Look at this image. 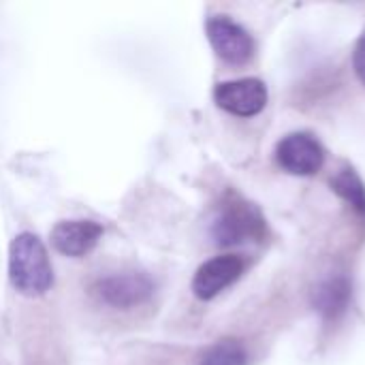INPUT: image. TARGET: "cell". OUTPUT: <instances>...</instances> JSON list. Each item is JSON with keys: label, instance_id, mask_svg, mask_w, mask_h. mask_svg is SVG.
Returning <instances> with one entry per match:
<instances>
[{"label": "cell", "instance_id": "cell-1", "mask_svg": "<svg viewBox=\"0 0 365 365\" xmlns=\"http://www.w3.org/2000/svg\"><path fill=\"white\" fill-rule=\"evenodd\" d=\"M9 280L26 297H41L53 284V267L45 244L34 233H19L9 246Z\"/></svg>", "mask_w": 365, "mask_h": 365}, {"label": "cell", "instance_id": "cell-5", "mask_svg": "<svg viewBox=\"0 0 365 365\" xmlns=\"http://www.w3.org/2000/svg\"><path fill=\"white\" fill-rule=\"evenodd\" d=\"M214 101L220 109L237 118H252L267 105V88L261 79L246 77L222 81L214 90Z\"/></svg>", "mask_w": 365, "mask_h": 365}, {"label": "cell", "instance_id": "cell-4", "mask_svg": "<svg viewBox=\"0 0 365 365\" xmlns=\"http://www.w3.org/2000/svg\"><path fill=\"white\" fill-rule=\"evenodd\" d=\"M205 32L212 49L220 60L233 66L246 64L255 53V41L244 26L227 15H214L205 24Z\"/></svg>", "mask_w": 365, "mask_h": 365}, {"label": "cell", "instance_id": "cell-12", "mask_svg": "<svg viewBox=\"0 0 365 365\" xmlns=\"http://www.w3.org/2000/svg\"><path fill=\"white\" fill-rule=\"evenodd\" d=\"M353 66L357 77L365 83V32L359 36L357 45H355V53H353Z\"/></svg>", "mask_w": 365, "mask_h": 365}, {"label": "cell", "instance_id": "cell-2", "mask_svg": "<svg viewBox=\"0 0 365 365\" xmlns=\"http://www.w3.org/2000/svg\"><path fill=\"white\" fill-rule=\"evenodd\" d=\"M265 235V218L259 207L244 197L229 192L212 222V237L218 246H240L246 242H261Z\"/></svg>", "mask_w": 365, "mask_h": 365}, {"label": "cell", "instance_id": "cell-9", "mask_svg": "<svg viewBox=\"0 0 365 365\" xmlns=\"http://www.w3.org/2000/svg\"><path fill=\"white\" fill-rule=\"evenodd\" d=\"M312 302H314L317 312L323 319L336 321L349 308V302H351V282L344 276L329 278V280H325L323 284L317 287Z\"/></svg>", "mask_w": 365, "mask_h": 365}, {"label": "cell", "instance_id": "cell-7", "mask_svg": "<svg viewBox=\"0 0 365 365\" xmlns=\"http://www.w3.org/2000/svg\"><path fill=\"white\" fill-rule=\"evenodd\" d=\"M246 269V263L237 255H220L205 261L195 278H192V293L201 302H210L218 297L227 287L237 282Z\"/></svg>", "mask_w": 365, "mask_h": 365}, {"label": "cell", "instance_id": "cell-10", "mask_svg": "<svg viewBox=\"0 0 365 365\" xmlns=\"http://www.w3.org/2000/svg\"><path fill=\"white\" fill-rule=\"evenodd\" d=\"M334 192L344 199L357 214L365 216V184L364 180L353 171V169H342L334 180H331Z\"/></svg>", "mask_w": 365, "mask_h": 365}, {"label": "cell", "instance_id": "cell-8", "mask_svg": "<svg viewBox=\"0 0 365 365\" xmlns=\"http://www.w3.org/2000/svg\"><path fill=\"white\" fill-rule=\"evenodd\" d=\"M103 235V227L94 220H62L51 229V246L73 259L92 252Z\"/></svg>", "mask_w": 365, "mask_h": 365}, {"label": "cell", "instance_id": "cell-3", "mask_svg": "<svg viewBox=\"0 0 365 365\" xmlns=\"http://www.w3.org/2000/svg\"><path fill=\"white\" fill-rule=\"evenodd\" d=\"M154 280L145 272H118L98 278L92 284V295L98 304L111 310H135L152 299Z\"/></svg>", "mask_w": 365, "mask_h": 365}, {"label": "cell", "instance_id": "cell-11", "mask_svg": "<svg viewBox=\"0 0 365 365\" xmlns=\"http://www.w3.org/2000/svg\"><path fill=\"white\" fill-rule=\"evenodd\" d=\"M199 365H248V353L237 340H220L201 355Z\"/></svg>", "mask_w": 365, "mask_h": 365}, {"label": "cell", "instance_id": "cell-6", "mask_svg": "<svg viewBox=\"0 0 365 365\" xmlns=\"http://www.w3.org/2000/svg\"><path fill=\"white\" fill-rule=\"evenodd\" d=\"M278 165L293 175H312L325 163V150L310 133H291L276 148Z\"/></svg>", "mask_w": 365, "mask_h": 365}]
</instances>
